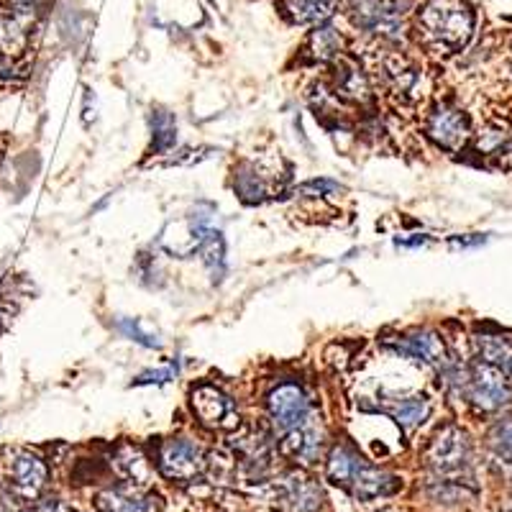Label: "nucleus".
Wrapping results in <instances>:
<instances>
[{"label":"nucleus","mask_w":512,"mask_h":512,"mask_svg":"<svg viewBox=\"0 0 512 512\" xmlns=\"http://www.w3.org/2000/svg\"><path fill=\"white\" fill-rule=\"evenodd\" d=\"M280 500L290 512H318L320 489L305 477H287L280 487Z\"/></svg>","instance_id":"2eb2a0df"},{"label":"nucleus","mask_w":512,"mask_h":512,"mask_svg":"<svg viewBox=\"0 0 512 512\" xmlns=\"http://www.w3.org/2000/svg\"><path fill=\"white\" fill-rule=\"evenodd\" d=\"M116 464L121 469V474L131 482L141 484L149 474V464H146L144 456L139 454V448H131V446H123L116 456Z\"/></svg>","instance_id":"412c9836"},{"label":"nucleus","mask_w":512,"mask_h":512,"mask_svg":"<svg viewBox=\"0 0 512 512\" xmlns=\"http://www.w3.org/2000/svg\"><path fill=\"white\" fill-rule=\"evenodd\" d=\"M152 131H154V149L157 152H167L169 146L177 141V123L172 113L157 111L152 116Z\"/></svg>","instance_id":"4be33fe9"},{"label":"nucleus","mask_w":512,"mask_h":512,"mask_svg":"<svg viewBox=\"0 0 512 512\" xmlns=\"http://www.w3.org/2000/svg\"><path fill=\"white\" fill-rule=\"evenodd\" d=\"M469 459H472V443L459 425L441 428L428 446V454H425L428 466L443 479L464 474L469 469Z\"/></svg>","instance_id":"7ed1b4c3"},{"label":"nucleus","mask_w":512,"mask_h":512,"mask_svg":"<svg viewBox=\"0 0 512 512\" xmlns=\"http://www.w3.org/2000/svg\"><path fill=\"white\" fill-rule=\"evenodd\" d=\"M336 93L346 100H354V103H367L372 98L367 75L356 64H344V72H338Z\"/></svg>","instance_id":"a211bd4d"},{"label":"nucleus","mask_w":512,"mask_h":512,"mask_svg":"<svg viewBox=\"0 0 512 512\" xmlns=\"http://www.w3.org/2000/svg\"><path fill=\"white\" fill-rule=\"evenodd\" d=\"M425 134L428 139L436 141L441 149L459 152L461 146L469 139V118L451 105H438L436 111L425 121Z\"/></svg>","instance_id":"1a4fd4ad"},{"label":"nucleus","mask_w":512,"mask_h":512,"mask_svg":"<svg viewBox=\"0 0 512 512\" xmlns=\"http://www.w3.org/2000/svg\"><path fill=\"white\" fill-rule=\"evenodd\" d=\"M285 13L295 24H323L331 18V0H285Z\"/></svg>","instance_id":"6ab92c4d"},{"label":"nucleus","mask_w":512,"mask_h":512,"mask_svg":"<svg viewBox=\"0 0 512 512\" xmlns=\"http://www.w3.org/2000/svg\"><path fill=\"white\" fill-rule=\"evenodd\" d=\"M47 477L49 469L44 459L26 448H8L0 454V479L13 497L36 500L47 487Z\"/></svg>","instance_id":"f03ea898"},{"label":"nucleus","mask_w":512,"mask_h":512,"mask_svg":"<svg viewBox=\"0 0 512 512\" xmlns=\"http://www.w3.org/2000/svg\"><path fill=\"white\" fill-rule=\"evenodd\" d=\"M387 413L392 415V420H395L400 428L415 431V428H418L420 423H425L428 415H431V400L423 395L402 397V400H395L387 405Z\"/></svg>","instance_id":"f3484780"},{"label":"nucleus","mask_w":512,"mask_h":512,"mask_svg":"<svg viewBox=\"0 0 512 512\" xmlns=\"http://www.w3.org/2000/svg\"><path fill=\"white\" fill-rule=\"evenodd\" d=\"M159 469L167 479H177V482H190L198 477L205 469L203 451L198 443L185 441V438H172L159 446Z\"/></svg>","instance_id":"423d86ee"},{"label":"nucleus","mask_w":512,"mask_h":512,"mask_svg":"<svg viewBox=\"0 0 512 512\" xmlns=\"http://www.w3.org/2000/svg\"><path fill=\"white\" fill-rule=\"evenodd\" d=\"M392 349L402 356V359L418 361V364H428V367H441L446 364V344L436 331H410L400 336L397 341H390Z\"/></svg>","instance_id":"f8f14e48"},{"label":"nucleus","mask_w":512,"mask_h":512,"mask_svg":"<svg viewBox=\"0 0 512 512\" xmlns=\"http://www.w3.org/2000/svg\"><path fill=\"white\" fill-rule=\"evenodd\" d=\"M341 44H344V39H341V34H338L333 26H318V29L310 34V52H313V57L320 59V62H328V59L338 57Z\"/></svg>","instance_id":"aec40b11"},{"label":"nucleus","mask_w":512,"mask_h":512,"mask_svg":"<svg viewBox=\"0 0 512 512\" xmlns=\"http://www.w3.org/2000/svg\"><path fill=\"white\" fill-rule=\"evenodd\" d=\"M100 505L105 512H157V497L144 495L141 489H111L100 497Z\"/></svg>","instance_id":"dca6fc26"},{"label":"nucleus","mask_w":512,"mask_h":512,"mask_svg":"<svg viewBox=\"0 0 512 512\" xmlns=\"http://www.w3.org/2000/svg\"><path fill=\"white\" fill-rule=\"evenodd\" d=\"M267 408L277 436L295 431L313 415L308 397H305V392L297 384H280L277 390L269 392Z\"/></svg>","instance_id":"39448f33"},{"label":"nucleus","mask_w":512,"mask_h":512,"mask_svg":"<svg viewBox=\"0 0 512 512\" xmlns=\"http://www.w3.org/2000/svg\"><path fill=\"white\" fill-rule=\"evenodd\" d=\"M323 446H326V431L315 413L300 428L280 436L282 454L295 459L297 464H315L323 456Z\"/></svg>","instance_id":"9d476101"},{"label":"nucleus","mask_w":512,"mask_h":512,"mask_svg":"<svg viewBox=\"0 0 512 512\" xmlns=\"http://www.w3.org/2000/svg\"><path fill=\"white\" fill-rule=\"evenodd\" d=\"M489 448L495 451L497 459L512 464V418L502 420L489 433Z\"/></svg>","instance_id":"5701e85b"},{"label":"nucleus","mask_w":512,"mask_h":512,"mask_svg":"<svg viewBox=\"0 0 512 512\" xmlns=\"http://www.w3.org/2000/svg\"><path fill=\"white\" fill-rule=\"evenodd\" d=\"M34 8L0 6V52L3 57H21L29 47V29Z\"/></svg>","instance_id":"9b49d317"},{"label":"nucleus","mask_w":512,"mask_h":512,"mask_svg":"<svg viewBox=\"0 0 512 512\" xmlns=\"http://www.w3.org/2000/svg\"><path fill=\"white\" fill-rule=\"evenodd\" d=\"M474 351L479 361L500 369L507 379H512V336L510 333H477Z\"/></svg>","instance_id":"4468645a"},{"label":"nucleus","mask_w":512,"mask_h":512,"mask_svg":"<svg viewBox=\"0 0 512 512\" xmlns=\"http://www.w3.org/2000/svg\"><path fill=\"white\" fill-rule=\"evenodd\" d=\"M6 6H26V8H34V0H3Z\"/></svg>","instance_id":"c85d7f7f"},{"label":"nucleus","mask_w":512,"mask_h":512,"mask_svg":"<svg viewBox=\"0 0 512 512\" xmlns=\"http://www.w3.org/2000/svg\"><path fill=\"white\" fill-rule=\"evenodd\" d=\"M425 41L446 52H459L472 39L474 13L466 0H428L418 13Z\"/></svg>","instance_id":"f257e3e1"},{"label":"nucleus","mask_w":512,"mask_h":512,"mask_svg":"<svg viewBox=\"0 0 512 512\" xmlns=\"http://www.w3.org/2000/svg\"><path fill=\"white\" fill-rule=\"evenodd\" d=\"M0 512H8V510H6V505H3V502H0Z\"/></svg>","instance_id":"c756f323"},{"label":"nucleus","mask_w":512,"mask_h":512,"mask_svg":"<svg viewBox=\"0 0 512 512\" xmlns=\"http://www.w3.org/2000/svg\"><path fill=\"white\" fill-rule=\"evenodd\" d=\"M349 489L359 497V500L372 502V500H379V497L392 495V492L397 489V479L392 477V474L377 469V466L361 461V464L356 466L354 477H351Z\"/></svg>","instance_id":"ddd939ff"},{"label":"nucleus","mask_w":512,"mask_h":512,"mask_svg":"<svg viewBox=\"0 0 512 512\" xmlns=\"http://www.w3.org/2000/svg\"><path fill=\"white\" fill-rule=\"evenodd\" d=\"M31 512H70V510H67L59 500H47L31 507Z\"/></svg>","instance_id":"bb28decb"},{"label":"nucleus","mask_w":512,"mask_h":512,"mask_svg":"<svg viewBox=\"0 0 512 512\" xmlns=\"http://www.w3.org/2000/svg\"><path fill=\"white\" fill-rule=\"evenodd\" d=\"M341 187L336 185V182H328V180H313V182H305L303 187H300V192H305V195H323V192H338Z\"/></svg>","instance_id":"a878e982"},{"label":"nucleus","mask_w":512,"mask_h":512,"mask_svg":"<svg viewBox=\"0 0 512 512\" xmlns=\"http://www.w3.org/2000/svg\"><path fill=\"white\" fill-rule=\"evenodd\" d=\"M354 21L384 39H400L402 3L400 0H356Z\"/></svg>","instance_id":"6e6552de"},{"label":"nucleus","mask_w":512,"mask_h":512,"mask_svg":"<svg viewBox=\"0 0 512 512\" xmlns=\"http://www.w3.org/2000/svg\"><path fill=\"white\" fill-rule=\"evenodd\" d=\"M118 328H121V333H126L128 338H134V341H139V344L149 346V349H154V346H159L157 338L141 331L139 323H136V320H121V323H118Z\"/></svg>","instance_id":"b1692460"},{"label":"nucleus","mask_w":512,"mask_h":512,"mask_svg":"<svg viewBox=\"0 0 512 512\" xmlns=\"http://www.w3.org/2000/svg\"><path fill=\"white\" fill-rule=\"evenodd\" d=\"M177 369H157V372H146L136 379V384H164L175 377Z\"/></svg>","instance_id":"393cba45"},{"label":"nucleus","mask_w":512,"mask_h":512,"mask_svg":"<svg viewBox=\"0 0 512 512\" xmlns=\"http://www.w3.org/2000/svg\"><path fill=\"white\" fill-rule=\"evenodd\" d=\"M497 159H500V164L505 169H510L512 172V141L510 144H505V146H500V149H497Z\"/></svg>","instance_id":"cd10ccee"},{"label":"nucleus","mask_w":512,"mask_h":512,"mask_svg":"<svg viewBox=\"0 0 512 512\" xmlns=\"http://www.w3.org/2000/svg\"><path fill=\"white\" fill-rule=\"evenodd\" d=\"M192 410L200 418V423L218 431H228L239 425V413L231 397L223 395L213 384H200L192 390Z\"/></svg>","instance_id":"0eeeda50"},{"label":"nucleus","mask_w":512,"mask_h":512,"mask_svg":"<svg viewBox=\"0 0 512 512\" xmlns=\"http://www.w3.org/2000/svg\"><path fill=\"white\" fill-rule=\"evenodd\" d=\"M464 392L479 413H497L500 408H505L512 397L505 374L484 364V361H479L477 367L469 372Z\"/></svg>","instance_id":"20e7f679"}]
</instances>
